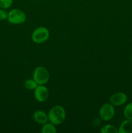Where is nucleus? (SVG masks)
I'll list each match as a JSON object with an SVG mask.
<instances>
[{"label": "nucleus", "instance_id": "obj_1", "mask_svg": "<svg viewBox=\"0 0 132 133\" xmlns=\"http://www.w3.org/2000/svg\"><path fill=\"white\" fill-rule=\"evenodd\" d=\"M66 112L64 108L60 105H56L52 107L48 113L49 122L54 125H59L65 121Z\"/></svg>", "mask_w": 132, "mask_h": 133}, {"label": "nucleus", "instance_id": "obj_2", "mask_svg": "<svg viewBox=\"0 0 132 133\" xmlns=\"http://www.w3.org/2000/svg\"><path fill=\"white\" fill-rule=\"evenodd\" d=\"M32 76L33 79L38 85H45L48 83L50 78L47 69L41 66H38L35 68Z\"/></svg>", "mask_w": 132, "mask_h": 133}, {"label": "nucleus", "instance_id": "obj_3", "mask_svg": "<svg viewBox=\"0 0 132 133\" xmlns=\"http://www.w3.org/2000/svg\"><path fill=\"white\" fill-rule=\"evenodd\" d=\"M27 16L23 10L19 9H13L8 12V22L11 24L20 25L25 22Z\"/></svg>", "mask_w": 132, "mask_h": 133}, {"label": "nucleus", "instance_id": "obj_4", "mask_svg": "<svg viewBox=\"0 0 132 133\" xmlns=\"http://www.w3.org/2000/svg\"><path fill=\"white\" fill-rule=\"evenodd\" d=\"M50 32L45 27H39L34 30L32 33V40L36 44H42L49 39Z\"/></svg>", "mask_w": 132, "mask_h": 133}, {"label": "nucleus", "instance_id": "obj_5", "mask_svg": "<svg viewBox=\"0 0 132 133\" xmlns=\"http://www.w3.org/2000/svg\"><path fill=\"white\" fill-rule=\"evenodd\" d=\"M115 114V109L110 103H104L99 110L100 118L104 121H110L113 118Z\"/></svg>", "mask_w": 132, "mask_h": 133}, {"label": "nucleus", "instance_id": "obj_6", "mask_svg": "<svg viewBox=\"0 0 132 133\" xmlns=\"http://www.w3.org/2000/svg\"><path fill=\"white\" fill-rule=\"evenodd\" d=\"M34 96L38 102L43 103L49 98V90L45 85H38L34 90Z\"/></svg>", "mask_w": 132, "mask_h": 133}, {"label": "nucleus", "instance_id": "obj_7", "mask_svg": "<svg viewBox=\"0 0 132 133\" xmlns=\"http://www.w3.org/2000/svg\"><path fill=\"white\" fill-rule=\"evenodd\" d=\"M128 101V96L125 93L118 92L111 95L109 98V103L114 107H119L124 105Z\"/></svg>", "mask_w": 132, "mask_h": 133}, {"label": "nucleus", "instance_id": "obj_8", "mask_svg": "<svg viewBox=\"0 0 132 133\" xmlns=\"http://www.w3.org/2000/svg\"><path fill=\"white\" fill-rule=\"evenodd\" d=\"M34 120L40 125H43L49 121L48 119V114L44 111L41 110H38L34 112L33 114Z\"/></svg>", "mask_w": 132, "mask_h": 133}, {"label": "nucleus", "instance_id": "obj_9", "mask_svg": "<svg viewBox=\"0 0 132 133\" xmlns=\"http://www.w3.org/2000/svg\"><path fill=\"white\" fill-rule=\"evenodd\" d=\"M118 131L119 133H132V119H126L122 122Z\"/></svg>", "mask_w": 132, "mask_h": 133}, {"label": "nucleus", "instance_id": "obj_10", "mask_svg": "<svg viewBox=\"0 0 132 133\" xmlns=\"http://www.w3.org/2000/svg\"><path fill=\"white\" fill-rule=\"evenodd\" d=\"M56 129L55 125L52 123H47L43 125L41 128V132L42 133H56Z\"/></svg>", "mask_w": 132, "mask_h": 133}, {"label": "nucleus", "instance_id": "obj_11", "mask_svg": "<svg viewBox=\"0 0 132 133\" xmlns=\"http://www.w3.org/2000/svg\"><path fill=\"white\" fill-rule=\"evenodd\" d=\"M102 133H118V129L113 125H106L101 128Z\"/></svg>", "mask_w": 132, "mask_h": 133}, {"label": "nucleus", "instance_id": "obj_12", "mask_svg": "<svg viewBox=\"0 0 132 133\" xmlns=\"http://www.w3.org/2000/svg\"><path fill=\"white\" fill-rule=\"evenodd\" d=\"M38 85V84L35 82V81L33 79H27L24 82V87L28 90H34L37 87Z\"/></svg>", "mask_w": 132, "mask_h": 133}, {"label": "nucleus", "instance_id": "obj_13", "mask_svg": "<svg viewBox=\"0 0 132 133\" xmlns=\"http://www.w3.org/2000/svg\"><path fill=\"white\" fill-rule=\"evenodd\" d=\"M123 114L126 119H132V102L128 103L124 107Z\"/></svg>", "mask_w": 132, "mask_h": 133}, {"label": "nucleus", "instance_id": "obj_14", "mask_svg": "<svg viewBox=\"0 0 132 133\" xmlns=\"http://www.w3.org/2000/svg\"><path fill=\"white\" fill-rule=\"evenodd\" d=\"M13 0H0V8L3 9H9L12 5Z\"/></svg>", "mask_w": 132, "mask_h": 133}, {"label": "nucleus", "instance_id": "obj_15", "mask_svg": "<svg viewBox=\"0 0 132 133\" xmlns=\"http://www.w3.org/2000/svg\"><path fill=\"white\" fill-rule=\"evenodd\" d=\"M8 12L5 9L0 8V21H3L7 19Z\"/></svg>", "mask_w": 132, "mask_h": 133}, {"label": "nucleus", "instance_id": "obj_16", "mask_svg": "<svg viewBox=\"0 0 132 133\" xmlns=\"http://www.w3.org/2000/svg\"><path fill=\"white\" fill-rule=\"evenodd\" d=\"M131 62H132V55H131Z\"/></svg>", "mask_w": 132, "mask_h": 133}]
</instances>
